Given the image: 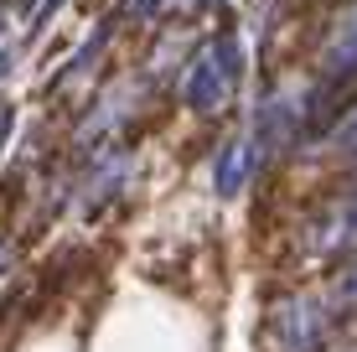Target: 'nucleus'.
<instances>
[{"label": "nucleus", "instance_id": "nucleus-1", "mask_svg": "<svg viewBox=\"0 0 357 352\" xmlns=\"http://www.w3.org/2000/svg\"><path fill=\"white\" fill-rule=\"evenodd\" d=\"M238 83H243V42L238 36H213V42L197 47V57L181 72V99H187L192 114H218Z\"/></svg>", "mask_w": 357, "mask_h": 352}, {"label": "nucleus", "instance_id": "nucleus-2", "mask_svg": "<svg viewBox=\"0 0 357 352\" xmlns=\"http://www.w3.org/2000/svg\"><path fill=\"white\" fill-rule=\"evenodd\" d=\"M331 296H290L275 311V342L280 352H321L331 332Z\"/></svg>", "mask_w": 357, "mask_h": 352}, {"label": "nucleus", "instance_id": "nucleus-3", "mask_svg": "<svg viewBox=\"0 0 357 352\" xmlns=\"http://www.w3.org/2000/svg\"><path fill=\"white\" fill-rule=\"evenodd\" d=\"M301 249L311 254V259H337V254L357 249V187L347 197H337V202H326V208L311 213V223H305V234H301Z\"/></svg>", "mask_w": 357, "mask_h": 352}, {"label": "nucleus", "instance_id": "nucleus-4", "mask_svg": "<svg viewBox=\"0 0 357 352\" xmlns=\"http://www.w3.org/2000/svg\"><path fill=\"white\" fill-rule=\"evenodd\" d=\"M301 125H305V99L295 89H280L269 93V99L259 104V114H254V145H259V155L269 161V155L290 151L295 140H301Z\"/></svg>", "mask_w": 357, "mask_h": 352}, {"label": "nucleus", "instance_id": "nucleus-5", "mask_svg": "<svg viewBox=\"0 0 357 352\" xmlns=\"http://www.w3.org/2000/svg\"><path fill=\"white\" fill-rule=\"evenodd\" d=\"M130 155L125 151H104L98 161L89 166V176H83V208H109V202L125 192V181H130Z\"/></svg>", "mask_w": 357, "mask_h": 352}, {"label": "nucleus", "instance_id": "nucleus-6", "mask_svg": "<svg viewBox=\"0 0 357 352\" xmlns=\"http://www.w3.org/2000/svg\"><path fill=\"white\" fill-rule=\"evenodd\" d=\"M259 166H264V155H259V145H254V135L228 140L223 155H218V192H223V197H238V192L254 181Z\"/></svg>", "mask_w": 357, "mask_h": 352}, {"label": "nucleus", "instance_id": "nucleus-7", "mask_svg": "<svg viewBox=\"0 0 357 352\" xmlns=\"http://www.w3.org/2000/svg\"><path fill=\"white\" fill-rule=\"evenodd\" d=\"M321 63H326V72H347V68H357V6L337 21V31H331Z\"/></svg>", "mask_w": 357, "mask_h": 352}, {"label": "nucleus", "instance_id": "nucleus-8", "mask_svg": "<svg viewBox=\"0 0 357 352\" xmlns=\"http://www.w3.org/2000/svg\"><path fill=\"white\" fill-rule=\"evenodd\" d=\"M331 151H342V155H357V104L347 109V114L331 125Z\"/></svg>", "mask_w": 357, "mask_h": 352}, {"label": "nucleus", "instance_id": "nucleus-9", "mask_svg": "<svg viewBox=\"0 0 357 352\" xmlns=\"http://www.w3.org/2000/svg\"><path fill=\"white\" fill-rule=\"evenodd\" d=\"M331 306H337V311H357V264L331 285Z\"/></svg>", "mask_w": 357, "mask_h": 352}]
</instances>
